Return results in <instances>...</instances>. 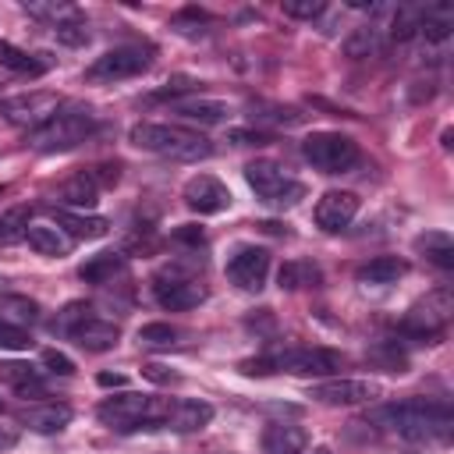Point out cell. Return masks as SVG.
Instances as JSON below:
<instances>
[{"label":"cell","instance_id":"6da1fadb","mask_svg":"<svg viewBox=\"0 0 454 454\" xmlns=\"http://www.w3.org/2000/svg\"><path fill=\"white\" fill-rule=\"evenodd\" d=\"M376 426H387L390 433H397L401 440L411 443H429V440H447L450 436V408L447 401H433V397H408V401H394L372 411Z\"/></svg>","mask_w":454,"mask_h":454},{"label":"cell","instance_id":"7a4b0ae2","mask_svg":"<svg viewBox=\"0 0 454 454\" xmlns=\"http://www.w3.org/2000/svg\"><path fill=\"white\" fill-rule=\"evenodd\" d=\"M131 145L135 149H145V153H156L163 160H177V163H195V160H206L213 153V142L184 124H160V121H142L128 131Z\"/></svg>","mask_w":454,"mask_h":454},{"label":"cell","instance_id":"3957f363","mask_svg":"<svg viewBox=\"0 0 454 454\" xmlns=\"http://www.w3.org/2000/svg\"><path fill=\"white\" fill-rule=\"evenodd\" d=\"M96 131V114L89 106H60L43 128L28 131V145L35 153H67L74 145H82L89 135Z\"/></svg>","mask_w":454,"mask_h":454},{"label":"cell","instance_id":"277c9868","mask_svg":"<svg viewBox=\"0 0 454 454\" xmlns=\"http://www.w3.org/2000/svg\"><path fill=\"white\" fill-rule=\"evenodd\" d=\"M163 401H167V397H149V394H117V397L99 401L96 419H99L106 429H114V433L160 429Z\"/></svg>","mask_w":454,"mask_h":454},{"label":"cell","instance_id":"5b68a950","mask_svg":"<svg viewBox=\"0 0 454 454\" xmlns=\"http://www.w3.org/2000/svg\"><path fill=\"white\" fill-rule=\"evenodd\" d=\"M245 181L255 192V199L270 209H291L305 199V184L298 177H291L287 167L277 160H252L245 167Z\"/></svg>","mask_w":454,"mask_h":454},{"label":"cell","instance_id":"8992f818","mask_svg":"<svg viewBox=\"0 0 454 454\" xmlns=\"http://www.w3.org/2000/svg\"><path fill=\"white\" fill-rule=\"evenodd\" d=\"M149 67H153V46L128 43V46H114L103 57H96L85 67V82L110 85V82H121V78H135V74H142Z\"/></svg>","mask_w":454,"mask_h":454},{"label":"cell","instance_id":"52a82bcc","mask_svg":"<svg viewBox=\"0 0 454 454\" xmlns=\"http://www.w3.org/2000/svg\"><path fill=\"white\" fill-rule=\"evenodd\" d=\"M450 312H454L450 291L440 287V291L426 294L419 305H411V312L401 319V333L419 340V344H433L436 337H443V330L450 323Z\"/></svg>","mask_w":454,"mask_h":454},{"label":"cell","instance_id":"ba28073f","mask_svg":"<svg viewBox=\"0 0 454 454\" xmlns=\"http://www.w3.org/2000/svg\"><path fill=\"white\" fill-rule=\"evenodd\" d=\"M301 156L323 174H344L358 163V142L340 131H312L301 142Z\"/></svg>","mask_w":454,"mask_h":454},{"label":"cell","instance_id":"9c48e42d","mask_svg":"<svg viewBox=\"0 0 454 454\" xmlns=\"http://www.w3.org/2000/svg\"><path fill=\"white\" fill-rule=\"evenodd\" d=\"M270 362V372H291V376H337V369L344 365L340 351H330V348H284L277 355L266 358Z\"/></svg>","mask_w":454,"mask_h":454},{"label":"cell","instance_id":"30bf717a","mask_svg":"<svg viewBox=\"0 0 454 454\" xmlns=\"http://www.w3.org/2000/svg\"><path fill=\"white\" fill-rule=\"evenodd\" d=\"M60 96L57 92H46V89H35V92H21V96H11V99H0V117L7 124H18V128H43L57 110H60Z\"/></svg>","mask_w":454,"mask_h":454},{"label":"cell","instance_id":"8fae6325","mask_svg":"<svg viewBox=\"0 0 454 454\" xmlns=\"http://www.w3.org/2000/svg\"><path fill=\"white\" fill-rule=\"evenodd\" d=\"M383 390L372 380H348V376H330L309 387V397L319 404H333V408H348V404H365L376 401Z\"/></svg>","mask_w":454,"mask_h":454},{"label":"cell","instance_id":"7c38bea8","mask_svg":"<svg viewBox=\"0 0 454 454\" xmlns=\"http://www.w3.org/2000/svg\"><path fill=\"white\" fill-rule=\"evenodd\" d=\"M270 273V252L259 245H238L227 259V280L241 291H262Z\"/></svg>","mask_w":454,"mask_h":454},{"label":"cell","instance_id":"4fadbf2b","mask_svg":"<svg viewBox=\"0 0 454 454\" xmlns=\"http://www.w3.org/2000/svg\"><path fill=\"white\" fill-rule=\"evenodd\" d=\"M184 206L199 216H213V213H223L231 206V188L213 177V174H195L184 181V192H181Z\"/></svg>","mask_w":454,"mask_h":454},{"label":"cell","instance_id":"5bb4252c","mask_svg":"<svg viewBox=\"0 0 454 454\" xmlns=\"http://www.w3.org/2000/svg\"><path fill=\"white\" fill-rule=\"evenodd\" d=\"M213 422V404L209 401H195V397H167L163 401V419L160 429H174V433H199Z\"/></svg>","mask_w":454,"mask_h":454},{"label":"cell","instance_id":"9a60e30c","mask_svg":"<svg viewBox=\"0 0 454 454\" xmlns=\"http://www.w3.org/2000/svg\"><path fill=\"white\" fill-rule=\"evenodd\" d=\"M206 284H199L195 277L188 280H177V277H156L153 280V298L160 301V309H170V312H188L195 305L206 301Z\"/></svg>","mask_w":454,"mask_h":454},{"label":"cell","instance_id":"2e32d148","mask_svg":"<svg viewBox=\"0 0 454 454\" xmlns=\"http://www.w3.org/2000/svg\"><path fill=\"white\" fill-rule=\"evenodd\" d=\"M355 213H358V195H355V192L330 188V192L319 195L312 216H316V227H319V231L337 234V231H344V227L355 220Z\"/></svg>","mask_w":454,"mask_h":454},{"label":"cell","instance_id":"e0dca14e","mask_svg":"<svg viewBox=\"0 0 454 454\" xmlns=\"http://www.w3.org/2000/svg\"><path fill=\"white\" fill-rule=\"evenodd\" d=\"M53 227H60L71 241H96L110 234V220L96 213H74V209H50Z\"/></svg>","mask_w":454,"mask_h":454},{"label":"cell","instance_id":"ac0fdd59","mask_svg":"<svg viewBox=\"0 0 454 454\" xmlns=\"http://www.w3.org/2000/svg\"><path fill=\"white\" fill-rule=\"evenodd\" d=\"M67 340H74L78 348H85V351H110L117 340H121V326L114 323V319H103V316H85L71 333H67Z\"/></svg>","mask_w":454,"mask_h":454},{"label":"cell","instance_id":"d6986e66","mask_svg":"<svg viewBox=\"0 0 454 454\" xmlns=\"http://www.w3.org/2000/svg\"><path fill=\"white\" fill-rule=\"evenodd\" d=\"M71 408L60 404V401H39V404H28L18 411V422L32 433H60L67 422H71Z\"/></svg>","mask_w":454,"mask_h":454},{"label":"cell","instance_id":"ffe728a7","mask_svg":"<svg viewBox=\"0 0 454 454\" xmlns=\"http://www.w3.org/2000/svg\"><path fill=\"white\" fill-rule=\"evenodd\" d=\"M53 64H57V60H53L50 53H28V50H21V46L0 39V67H7V71H14V74L39 78V74H46Z\"/></svg>","mask_w":454,"mask_h":454},{"label":"cell","instance_id":"44dd1931","mask_svg":"<svg viewBox=\"0 0 454 454\" xmlns=\"http://www.w3.org/2000/svg\"><path fill=\"white\" fill-rule=\"evenodd\" d=\"M309 433L294 422H273L262 429V450L266 454H305Z\"/></svg>","mask_w":454,"mask_h":454},{"label":"cell","instance_id":"7402d4cb","mask_svg":"<svg viewBox=\"0 0 454 454\" xmlns=\"http://www.w3.org/2000/svg\"><path fill=\"white\" fill-rule=\"evenodd\" d=\"M170 114H177L181 121H188V124H220V121H227V114H231V106L227 103H220V99H195V96H188V99H174L170 103Z\"/></svg>","mask_w":454,"mask_h":454},{"label":"cell","instance_id":"603a6c76","mask_svg":"<svg viewBox=\"0 0 454 454\" xmlns=\"http://www.w3.org/2000/svg\"><path fill=\"white\" fill-rule=\"evenodd\" d=\"M454 32V7L450 4H426L419 7V35L426 43H447Z\"/></svg>","mask_w":454,"mask_h":454},{"label":"cell","instance_id":"cb8c5ba5","mask_svg":"<svg viewBox=\"0 0 454 454\" xmlns=\"http://www.w3.org/2000/svg\"><path fill=\"white\" fill-rule=\"evenodd\" d=\"M57 202H60L64 209H74V213L92 209V206L99 202V188H96V181L89 177V170L67 177V181L57 188Z\"/></svg>","mask_w":454,"mask_h":454},{"label":"cell","instance_id":"d4e9b609","mask_svg":"<svg viewBox=\"0 0 454 454\" xmlns=\"http://www.w3.org/2000/svg\"><path fill=\"white\" fill-rule=\"evenodd\" d=\"M128 270V255L124 252H96L78 266V277L85 284H110L114 277H121Z\"/></svg>","mask_w":454,"mask_h":454},{"label":"cell","instance_id":"484cf974","mask_svg":"<svg viewBox=\"0 0 454 454\" xmlns=\"http://www.w3.org/2000/svg\"><path fill=\"white\" fill-rule=\"evenodd\" d=\"M25 241H28V248H35L39 255H67L71 252V238L60 231V227H53V223H28V231H25Z\"/></svg>","mask_w":454,"mask_h":454},{"label":"cell","instance_id":"4316f807","mask_svg":"<svg viewBox=\"0 0 454 454\" xmlns=\"http://www.w3.org/2000/svg\"><path fill=\"white\" fill-rule=\"evenodd\" d=\"M408 273V262L397 255H376L365 266H358V280L362 284H397Z\"/></svg>","mask_w":454,"mask_h":454},{"label":"cell","instance_id":"83f0119b","mask_svg":"<svg viewBox=\"0 0 454 454\" xmlns=\"http://www.w3.org/2000/svg\"><path fill=\"white\" fill-rule=\"evenodd\" d=\"M323 280L319 266L309 262V259H287L280 270H277V284L280 291H298V287H316Z\"/></svg>","mask_w":454,"mask_h":454},{"label":"cell","instance_id":"f1b7e54d","mask_svg":"<svg viewBox=\"0 0 454 454\" xmlns=\"http://www.w3.org/2000/svg\"><path fill=\"white\" fill-rule=\"evenodd\" d=\"M415 248L426 252L429 262H436L440 270H454V241L447 231H426L415 238Z\"/></svg>","mask_w":454,"mask_h":454},{"label":"cell","instance_id":"f546056e","mask_svg":"<svg viewBox=\"0 0 454 454\" xmlns=\"http://www.w3.org/2000/svg\"><path fill=\"white\" fill-rule=\"evenodd\" d=\"M383 46H387V35H383L376 25H362V28H355V32L344 39V53L355 57V60H362V57H380Z\"/></svg>","mask_w":454,"mask_h":454},{"label":"cell","instance_id":"4dcf8cb0","mask_svg":"<svg viewBox=\"0 0 454 454\" xmlns=\"http://www.w3.org/2000/svg\"><path fill=\"white\" fill-rule=\"evenodd\" d=\"M0 319L14 323V326H32V323H39V301H32L25 294H4L0 298Z\"/></svg>","mask_w":454,"mask_h":454},{"label":"cell","instance_id":"1f68e13d","mask_svg":"<svg viewBox=\"0 0 454 454\" xmlns=\"http://www.w3.org/2000/svg\"><path fill=\"white\" fill-rule=\"evenodd\" d=\"M170 28L177 35H184V39H206L209 35V14L199 11V7H184V11H177L170 18Z\"/></svg>","mask_w":454,"mask_h":454},{"label":"cell","instance_id":"d6a6232c","mask_svg":"<svg viewBox=\"0 0 454 454\" xmlns=\"http://www.w3.org/2000/svg\"><path fill=\"white\" fill-rule=\"evenodd\" d=\"M0 376L7 380V383H14V390L18 394H43V380H39V369H32V365H25V362H7V365H0Z\"/></svg>","mask_w":454,"mask_h":454},{"label":"cell","instance_id":"836d02e7","mask_svg":"<svg viewBox=\"0 0 454 454\" xmlns=\"http://www.w3.org/2000/svg\"><path fill=\"white\" fill-rule=\"evenodd\" d=\"M25 11H28L32 18L50 21V28L60 25V21H67V18H78V14H82L74 4H64V0H28Z\"/></svg>","mask_w":454,"mask_h":454},{"label":"cell","instance_id":"e575fe53","mask_svg":"<svg viewBox=\"0 0 454 454\" xmlns=\"http://www.w3.org/2000/svg\"><path fill=\"white\" fill-rule=\"evenodd\" d=\"M92 312H96V309H92L89 301H67V305L57 312V319H50V330H53L57 337H67V333H71L85 316H92Z\"/></svg>","mask_w":454,"mask_h":454},{"label":"cell","instance_id":"d590c367","mask_svg":"<svg viewBox=\"0 0 454 454\" xmlns=\"http://www.w3.org/2000/svg\"><path fill=\"white\" fill-rule=\"evenodd\" d=\"M177 337H181V333H177L170 323H145V326H138V344H142V348H153V351L174 348Z\"/></svg>","mask_w":454,"mask_h":454},{"label":"cell","instance_id":"8d00e7d4","mask_svg":"<svg viewBox=\"0 0 454 454\" xmlns=\"http://www.w3.org/2000/svg\"><path fill=\"white\" fill-rule=\"evenodd\" d=\"M252 124L259 121V124H284V128H291V124H301L305 121V114H298L294 106H266V103H259V106H252Z\"/></svg>","mask_w":454,"mask_h":454},{"label":"cell","instance_id":"74e56055","mask_svg":"<svg viewBox=\"0 0 454 454\" xmlns=\"http://www.w3.org/2000/svg\"><path fill=\"white\" fill-rule=\"evenodd\" d=\"M53 35H57V43H64V46H85V43H89V25H85V18L78 14V18H67V21L53 25Z\"/></svg>","mask_w":454,"mask_h":454},{"label":"cell","instance_id":"f35d334b","mask_svg":"<svg viewBox=\"0 0 454 454\" xmlns=\"http://www.w3.org/2000/svg\"><path fill=\"white\" fill-rule=\"evenodd\" d=\"M0 348L4 351H28L32 348V333L25 326H14V323L0 319Z\"/></svg>","mask_w":454,"mask_h":454},{"label":"cell","instance_id":"ab89813d","mask_svg":"<svg viewBox=\"0 0 454 454\" xmlns=\"http://www.w3.org/2000/svg\"><path fill=\"white\" fill-rule=\"evenodd\" d=\"M170 241L184 245V248H199V245H206V231L199 223H181V227L170 231Z\"/></svg>","mask_w":454,"mask_h":454},{"label":"cell","instance_id":"60d3db41","mask_svg":"<svg viewBox=\"0 0 454 454\" xmlns=\"http://www.w3.org/2000/svg\"><path fill=\"white\" fill-rule=\"evenodd\" d=\"M280 7L287 18H316V14H323L326 4L323 0H284Z\"/></svg>","mask_w":454,"mask_h":454},{"label":"cell","instance_id":"b9f144b4","mask_svg":"<svg viewBox=\"0 0 454 454\" xmlns=\"http://www.w3.org/2000/svg\"><path fill=\"white\" fill-rule=\"evenodd\" d=\"M43 365H46L50 372H57V376H71V372H74V362H71L64 351H57V348H46V351H43Z\"/></svg>","mask_w":454,"mask_h":454},{"label":"cell","instance_id":"7bdbcfd3","mask_svg":"<svg viewBox=\"0 0 454 454\" xmlns=\"http://www.w3.org/2000/svg\"><path fill=\"white\" fill-rule=\"evenodd\" d=\"M142 376H145V380H153V383H160V387L181 383V376H177L170 365H160V362H145V365H142Z\"/></svg>","mask_w":454,"mask_h":454},{"label":"cell","instance_id":"ee69618b","mask_svg":"<svg viewBox=\"0 0 454 454\" xmlns=\"http://www.w3.org/2000/svg\"><path fill=\"white\" fill-rule=\"evenodd\" d=\"M227 142H234V145H266V142H273V135L252 131V128H234V131H227Z\"/></svg>","mask_w":454,"mask_h":454},{"label":"cell","instance_id":"f6af8a7d","mask_svg":"<svg viewBox=\"0 0 454 454\" xmlns=\"http://www.w3.org/2000/svg\"><path fill=\"white\" fill-rule=\"evenodd\" d=\"M89 177L96 181V188H114L117 181H121V170H117V163L110 167V163H103V167H92L89 170Z\"/></svg>","mask_w":454,"mask_h":454},{"label":"cell","instance_id":"bcb514c9","mask_svg":"<svg viewBox=\"0 0 454 454\" xmlns=\"http://www.w3.org/2000/svg\"><path fill=\"white\" fill-rule=\"evenodd\" d=\"M192 89H195V78H184V74H181V78L167 82L153 99H170V103H174V96H177V92H192Z\"/></svg>","mask_w":454,"mask_h":454},{"label":"cell","instance_id":"7dc6e473","mask_svg":"<svg viewBox=\"0 0 454 454\" xmlns=\"http://www.w3.org/2000/svg\"><path fill=\"white\" fill-rule=\"evenodd\" d=\"M96 383H99V387H124V383H128V376H121V372H99V376H96Z\"/></svg>","mask_w":454,"mask_h":454},{"label":"cell","instance_id":"c3c4849f","mask_svg":"<svg viewBox=\"0 0 454 454\" xmlns=\"http://www.w3.org/2000/svg\"><path fill=\"white\" fill-rule=\"evenodd\" d=\"M14 443H18V433L7 429V426H0V450H7V447H14Z\"/></svg>","mask_w":454,"mask_h":454},{"label":"cell","instance_id":"681fc988","mask_svg":"<svg viewBox=\"0 0 454 454\" xmlns=\"http://www.w3.org/2000/svg\"><path fill=\"white\" fill-rule=\"evenodd\" d=\"M259 227H262L266 234H287V227H280V223H270V220H266V223H259Z\"/></svg>","mask_w":454,"mask_h":454},{"label":"cell","instance_id":"f907efd6","mask_svg":"<svg viewBox=\"0 0 454 454\" xmlns=\"http://www.w3.org/2000/svg\"><path fill=\"white\" fill-rule=\"evenodd\" d=\"M312 454H333L330 447H312Z\"/></svg>","mask_w":454,"mask_h":454},{"label":"cell","instance_id":"816d5d0a","mask_svg":"<svg viewBox=\"0 0 454 454\" xmlns=\"http://www.w3.org/2000/svg\"><path fill=\"white\" fill-rule=\"evenodd\" d=\"M4 192H7V188H4V184H0V195H4Z\"/></svg>","mask_w":454,"mask_h":454},{"label":"cell","instance_id":"f5cc1de1","mask_svg":"<svg viewBox=\"0 0 454 454\" xmlns=\"http://www.w3.org/2000/svg\"><path fill=\"white\" fill-rule=\"evenodd\" d=\"M0 245H4V231H0Z\"/></svg>","mask_w":454,"mask_h":454},{"label":"cell","instance_id":"db71d44e","mask_svg":"<svg viewBox=\"0 0 454 454\" xmlns=\"http://www.w3.org/2000/svg\"><path fill=\"white\" fill-rule=\"evenodd\" d=\"M0 411H4V401H0Z\"/></svg>","mask_w":454,"mask_h":454}]
</instances>
